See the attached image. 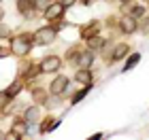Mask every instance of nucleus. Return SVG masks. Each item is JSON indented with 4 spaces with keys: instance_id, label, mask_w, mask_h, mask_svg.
<instances>
[{
    "instance_id": "nucleus-3",
    "label": "nucleus",
    "mask_w": 149,
    "mask_h": 140,
    "mask_svg": "<svg viewBox=\"0 0 149 140\" xmlns=\"http://www.w3.org/2000/svg\"><path fill=\"white\" fill-rule=\"evenodd\" d=\"M62 13H64V4L62 2H53V4H49L45 9V17L47 19H60Z\"/></svg>"
},
{
    "instance_id": "nucleus-10",
    "label": "nucleus",
    "mask_w": 149,
    "mask_h": 140,
    "mask_svg": "<svg viewBox=\"0 0 149 140\" xmlns=\"http://www.w3.org/2000/svg\"><path fill=\"white\" fill-rule=\"evenodd\" d=\"M92 59H94L92 51H85V53H81V55H79V66H83V68H87V66L92 64Z\"/></svg>"
},
{
    "instance_id": "nucleus-17",
    "label": "nucleus",
    "mask_w": 149,
    "mask_h": 140,
    "mask_svg": "<svg viewBox=\"0 0 149 140\" xmlns=\"http://www.w3.org/2000/svg\"><path fill=\"white\" fill-rule=\"evenodd\" d=\"M141 15H145V9H143V6H136V9H132V17H141Z\"/></svg>"
},
{
    "instance_id": "nucleus-14",
    "label": "nucleus",
    "mask_w": 149,
    "mask_h": 140,
    "mask_svg": "<svg viewBox=\"0 0 149 140\" xmlns=\"http://www.w3.org/2000/svg\"><path fill=\"white\" fill-rule=\"evenodd\" d=\"M126 53H128V47L126 45H117L115 47V53H113V59H121Z\"/></svg>"
},
{
    "instance_id": "nucleus-4",
    "label": "nucleus",
    "mask_w": 149,
    "mask_h": 140,
    "mask_svg": "<svg viewBox=\"0 0 149 140\" xmlns=\"http://www.w3.org/2000/svg\"><path fill=\"white\" fill-rule=\"evenodd\" d=\"M58 68H60V57H56V55H49V57H45L43 62H40V70L43 72H53Z\"/></svg>"
},
{
    "instance_id": "nucleus-19",
    "label": "nucleus",
    "mask_w": 149,
    "mask_h": 140,
    "mask_svg": "<svg viewBox=\"0 0 149 140\" xmlns=\"http://www.w3.org/2000/svg\"><path fill=\"white\" fill-rule=\"evenodd\" d=\"M2 138H6V134H4V132H0V140H2Z\"/></svg>"
},
{
    "instance_id": "nucleus-1",
    "label": "nucleus",
    "mask_w": 149,
    "mask_h": 140,
    "mask_svg": "<svg viewBox=\"0 0 149 140\" xmlns=\"http://www.w3.org/2000/svg\"><path fill=\"white\" fill-rule=\"evenodd\" d=\"M11 49L22 55V53H26V51L30 49V41H28V38H24V36H15L11 41Z\"/></svg>"
},
{
    "instance_id": "nucleus-9",
    "label": "nucleus",
    "mask_w": 149,
    "mask_h": 140,
    "mask_svg": "<svg viewBox=\"0 0 149 140\" xmlns=\"http://www.w3.org/2000/svg\"><path fill=\"white\" fill-rule=\"evenodd\" d=\"M17 6H19V11H22L24 15L32 17V2L30 0H17Z\"/></svg>"
},
{
    "instance_id": "nucleus-2",
    "label": "nucleus",
    "mask_w": 149,
    "mask_h": 140,
    "mask_svg": "<svg viewBox=\"0 0 149 140\" xmlns=\"http://www.w3.org/2000/svg\"><path fill=\"white\" fill-rule=\"evenodd\" d=\"M56 41V30L53 28H43V30H38V34H36V43L40 45H49Z\"/></svg>"
},
{
    "instance_id": "nucleus-8",
    "label": "nucleus",
    "mask_w": 149,
    "mask_h": 140,
    "mask_svg": "<svg viewBox=\"0 0 149 140\" xmlns=\"http://www.w3.org/2000/svg\"><path fill=\"white\" fill-rule=\"evenodd\" d=\"M24 119H26V123H34V121H38V108H36V106L28 108V110L24 112Z\"/></svg>"
},
{
    "instance_id": "nucleus-15",
    "label": "nucleus",
    "mask_w": 149,
    "mask_h": 140,
    "mask_svg": "<svg viewBox=\"0 0 149 140\" xmlns=\"http://www.w3.org/2000/svg\"><path fill=\"white\" fill-rule=\"evenodd\" d=\"M102 45H104L102 38H92V41H90V49H100Z\"/></svg>"
},
{
    "instance_id": "nucleus-12",
    "label": "nucleus",
    "mask_w": 149,
    "mask_h": 140,
    "mask_svg": "<svg viewBox=\"0 0 149 140\" xmlns=\"http://www.w3.org/2000/svg\"><path fill=\"white\" fill-rule=\"evenodd\" d=\"M90 87H92V83H90V85H85V87L81 89V91H77V93H74V96H72V104L81 102V100H83V98L87 96V91H90Z\"/></svg>"
},
{
    "instance_id": "nucleus-16",
    "label": "nucleus",
    "mask_w": 149,
    "mask_h": 140,
    "mask_svg": "<svg viewBox=\"0 0 149 140\" xmlns=\"http://www.w3.org/2000/svg\"><path fill=\"white\" fill-rule=\"evenodd\" d=\"M19 87H22V85H19V83H15V85H11V89L6 91V93H9V98H13V96H15V93L19 91Z\"/></svg>"
},
{
    "instance_id": "nucleus-20",
    "label": "nucleus",
    "mask_w": 149,
    "mask_h": 140,
    "mask_svg": "<svg viewBox=\"0 0 149 140\" xmlns=\"http://www.w3.org/2000/svg\"><path fill=\"white\" fill-rule=\"evenodd\" d=\"M2 15H4V13H2V9H0V19H2Z\"/></svg>"
},
{
    "instance_id": "nucleus-18",
    "label": "nucleus",
    "mask_w": 149,
    "mask_h": 140,
    "mask_svg": "<svg viewBox=\"0 0 149 140\" xmlns=\"http://www.w3.org/2000/svg\"><path fill=\"white\" fill-rule=\"evenodd\" d=\"M60 2H62V4H64V6H70V4H72V2H74V0H60Z\"/></svg>"
},
{
    "instance_id": "nucleus-7",
    "label": "nucleus",
    "mask_w": 149,
    "mask_h": 140,
    "mask_svg": "<svg viewBox=\"0 0 149 140\" xmlns=\"http://www.w3.org/2000/svg\"><path fill=\"white\" fill-rule=\"evenodd\" d=\"M74 81H79V83H83V85H90L92 83V72L83 68V70H79L77 74H74Z\"/></svg>"
},
{
    "instance_id": "nucleus-5",
    "label": "nucleus",
    "mask_w": 149,
    "mask_h": 140,
    "mask_svg": "<svg viewBox=\"0 0 149 140\" xmlns=\"http://www.w3.org/2000/svg\"><path fill=\"white\" fill-rule=\"evenodd\" d=\"M66 87H68V79H64V77H58V79H53L51 81V93L53 96H60V93H62Z\"/></svg>"
},
{
    "instance_id": "nucleus-6",
    "label": "nucleus",
    "mask_w": 149,
    "mask_h": 140,
    "mask_svg": "<svg viewBox=\"0 0 149 140\" xmlns=\"http://www.w3.org/2000/svg\"><path fill=\"white\" fill-rule=\"evenodd\" d=\"M121 28H124V32H128V34H132L134 30H136V21H134V17L132 15H128L121 19Z\"/></svg>"
},
{
    "instance_id": "nucleus-13",
    "label": "nucleus",
    "mask_w": 149,
    "mask_h": 140,
    "mask_svg": "<svg viewBox=\"0 0 149 140\" xmlns=\"http://www.w3.org/2000/svg\"><path fill=\"white\" fill-rule=\"evenodd\" d=\"M139 59H141V55H139V53H132V55L128 57V62H126V66H124V72H126V70H132L134 66H136V62H139Z\"/></svg>"
},
{
    "instance_id": "nucleus-11",
    "label": "nucleus",
    "mask_w": 149,
    "mask_h": 140,
    "mask_svg": "<svg viewBox=\"0 0 149 140\" xmlns=\"http://www.w3.org/2000/svg\"><path fill=\"white\" fill-rule=\"evenodd\" d=\"M58 125H60V119H58V121H56V119H51V121H47L45 125H40V134H49V132L56 130Z\"/></svg>"
}]
</instances>
